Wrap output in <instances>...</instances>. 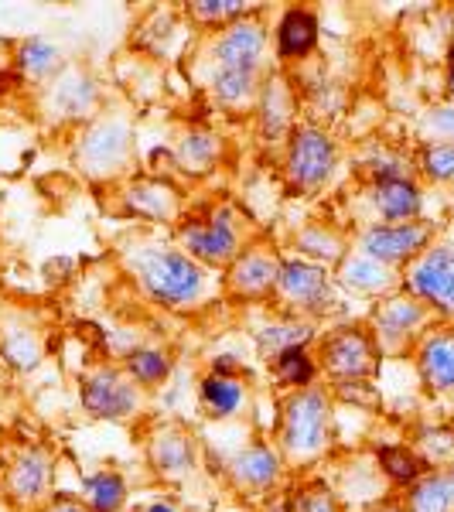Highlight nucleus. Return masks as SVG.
<instances>
[{
  "label": "nucleus",
  "instance_id": "473e14b6",
  "mask_svg": "<svg viewBox=\"0 0 454 512\" xmlns=\"http://www.w3.org/2000/svg\"><path fill=\"white\" fill-rule=\"evenodd\" d=\"M373 461L379 465V472H383L386 482H390L393 489H403V492H407L410 485L427 472L424 458L414 451V444H379V448L373 451Z\"/></svg>",
  "mask_w": 454,
  "mask_h": 512
},
{
  "label": "nucleus",
  "instance_id": "37998d69",
  "mask_svg": "<svg viewBox=\"0 0 454 512\" xmlns=\"http://www.w3.org/2000/svg\"><path fill=\"white\" fill-rule=\"evenodd\" d=\"M41 512H89V509L82 506V502L76 499V495H69V492H59V495H55V499L48 502V506L41 509Z\"/></svg>",
  "mask_w": 454,
  "mask_h": 512
},
{
  "label": "nucleus",
  "instance_id": "f03ea898",
  "mask_svg": "<svg viewBox=\"0 0 454 512\" xmlns=\"http://www.w3.org/2000/svg\"><path fill=\"white\" fill-rule=\"evenodd\" d=\"M335 396L328 386L284 393L274 424V444L287 458L291 472H311L335 454L338 444V414Z\"/></svg>",
  "mask_w": 454,
  "mask_h": 512
},
{
  "label": "nucleus",
  "instance_id": "0eeeda50",
  "mask_svg": "<svg viewBox=\"0 0 454 512\" xmlns=\"http://www.w3.org/2000/svg\"><path fill=\"white\" fill-rule=\"evenodd\" d=\"M270 301H274L277 311H284V315L318 321L338 311V304H342V287H338L332 267L301 260V256H284Z\"/></svg>",
  "mask_w": 454,
  "mask_h": 512
},
{
  "label": "nucleus",
  "instance_id": "72a5a7b5",
  "mask_svg": "<svg viewBox=\"0 0 454 512\" xmlns=\"http://www.w3.org/2000/svg\"><path fill=\"white\" fill-rule=\"evenodd\" d=\"M267 369H270L274 383H277L284 393L308 390V386H318V379H321L318 355L311 352V349H291V352L277 355V359L270 362Z\"/></svg>",
  "mask_w": 454,
  "mask_h": 512
},
{
  "label": "nucleus",
  "instance_id": "9d476101",
  "mask_svg": "<svg viewBox=\"0 0 454 512\" xmlns=\"http://www.w3.org/2000/svg\"><path fill=\"white\" fill-rule=\"evenodd\" d=\"M59 454L48 444H21L0 468V499L14 512H41L55 499Z\"/></svg>",
  "mask_w": 454,
  "mask_h": 512
},
{
  "label": "nucleus",
  "instance_id": "f3484780",
  "mask_svg": "<svg viewBox=\"0 0 454 512\" xmlns=\"http://www.w3.org/2000/svg\"><path fill=\"white\" fill-rule=\"evenodd\" d=\"M431 243H434V226L427 219L366 222V226H359L356 239H352V246H356L359 253L373 256V260L386 263V267H393V270L414 263Z\"/></svg>",
  "mask_w": 454,
  "mask_h": 512
},
{
  "label": "nucleus",
  "instance_id": "e433bc0d",
  "mask_svg": "<svg viewBox=\"0 0 454 512\" xmlns=\"http://www.w3.org/2000/svg\"><path fill=\"white\" fill-rule=\"evenodd\" d=\"M257 7L243 4V0H192V4L185 7V18L195 24V28H226V24H233L239 18H246V14H253Z\"/></svg>",
  "mask_w": 454,
  "mask_h": 512
},
{
  "label": "nucleus",
  "instance_id": "c9c22d12",
  "mask_svg": "<svg viewBox=\"0 0 454 512\" xmlns=\"http://www.w3.org/2000/svg\"><path fill=\"white\" fill-rule=\"evenodd\" d=\"M291 512H349L332 478H301L291 495Z\"/></svg>",
  "mask_w": 454,
  "mask_h": 512
},
{
  "label": "nucleus",
  "instance_id": "6ab92c4d",
  "mask_svg": "<svg viewBox=\"0 0 454 512\" xmlns=\"http://www.w3.org/2000/svg\"><path fill=\"white\" fill-rule=\"evenodd\" d=\"M297 86L284 72H270L267 82L260 89V99H257V130H260V140L263 144H287L291 130L297 127Z\"/></svg>",
  "mask_w": 454,
  "mask_h": 512
},
{
  "label": "nucleus",
  "instance_id": "a18cd8bd",
  "mask_svg": "<svg viewBox=\"0 0 454 512\" xmlns=\"http://www.w3.org/2000/svg\"><path fill=\"white\" fill-rule=\"evenodd\" d=\"M366 512H407V509H403V502H379V506L366 509Z\"/></svg>",
  "mask_w": 454,
  "mask_h": 512
},
{
  "label": "nucleus",
  "instance_id": "f704fd0d",
  "mask_svg": "<svg viewBox=\"0 0 454 512\" xmlns=\"http://www.w3.org/2000/svg\"><path fill=\"white\" fill-rule=\"evenodd\" d=\"M417 161L410 154L396 151L393 144L379 140V144H369L359 158V171L369 181H386V178H414Z\"/></svg>",
  "mask_w": 454,
  "mask_h": 512
},
{
  "label": "nucleus",
  "instance_id": "20e7f679",
  "mask_svg": "<svg viewBox=\"0 0 454 512\" xmlns=\"http://www.w3.org/2000/svg\"><path fill=\"white\" fill-rule=\"evenodd\" d=\"M171 233H175V243L181 250L202 263L205 270H212V274L226 270L246 250V243H250L243 216L229 202L212 205L202 216H185Z\"/></svg>",
  "mask_w": 454,
  "mask_h": 512
},
{
  "label": "nucleus",
  "instance_id": "a878e982",
  "mask_svg": "<svg viewBox=\"0 0 454 512\" xmlns=\"http://www.w3.org/2000/svg\"><path fill=\"white\" fill-rule=\"evenodd\" d=\"M321 41V21L311 7H287L274 24L277 62H304L315 55Z\"/></svg>",
  "mask_w": 454,
  "mask_h": 512
},
{
  "label": "nucleus",
  "instance_id": "ea45409f",
  "mask_svg": "<svg viewBox=\"0 0 454 512\" xmlns=\"http://www.w3.org/2000/svg\"><path fill=\"white\" fill-rule=\"evenodd\" d=\"M424 130L437 144H454V103H434L424 113Z\"/></svg>",
  "mask_w": 454,
  "mask_h": 512
},
{
  "label": "nucleus",
  "instance_id": "4468645a",
  "mask_svg": "<svg viewBox=\"0 0 454 512\" xmlns=\"http://www.w3.org/2000/svg\"><path fill=\"white\" fill-rule=\"evenodd\" d=\"M117 209L120 216L147 222V226L175 229L185 212V195L171 178L164 175H130L117 185Z\"/></svg>",
  "mask_w": 454,
  "mask_h": 512
},
{
  "label": "nucleus",
  "instance_id": "1a4fd4ad",
  "mask_svg": "<svg viewBox=\"0 0 454 512\" xmlns=\"http://www.w3.org/2000/svg\"><path fill=\"white\" fill-rule=\"evenodd\" d=\"M144 461L161 485L181 489V485H192L202 475L205 451L198 434L185 420L164 417V420H151V427L144 431Z\"/></svg>",
  "mask_w": 454,
  "mask_h": 512
},
{
  "label": "nucleus",
  "instance_id": "423d86ee",
  "mask_svg": "<svg viewBox=\"0 0 454 512\" xmlns=\"http://www.w3.org/2000/svg\"><path fill=\"white\" fill-rule=\"evenodd\" d=\"M338 140L325 123L301 120L284 144V181L294 195H321L335 181L338 171Z\"/></svg>",
  "mask_w": 454,
  "mask_h": 512
},
{
  "label": "nucleus",
  "instance_id": "f257e3e1",
  "mask_svg": "<svg viewBox=\"0 0 454 512\" xmlns=\"http://www.w3.org/2000/svg\"><path fill=\"white\" fill-rule=\"evenodd\" d=\"M123 256L140 294L161 311L185 315L205 308L212 294V270L192 260L175 239H137V243L130 239Z\"/></svg>",
  "mask_w": 454,
  "mask_h": 512
},
{
  "label": "nucleus",
  "instance_id": "4c0bfd02",
  "mask_svg": "<svg viewBox=\"0 0 454 512\" xmlns=\"http://www.w3.org/2000/svg\"><path fill=\"white\" fill-rule=\"evenodd\" d=\"M414 451L424 458L427 468H448L454 465V427H424L414 441Z\"/></svg>",
  "mask_w": 454,
  "mask_h": 512
},
{
  "label": "nucleus",
  "instance_id": "39448f33",
  "mask_svg": "<svg viewBox=\"0 0 454 512\" xmlns=\"http://www.w3.org/2000/svg\"><path fill=\"white\" fill-rule=\"evenodd\" d=\"M154 396L140 390L120 362H96L79 376V407L99 424H137L147 417Z\"/></svg>",
  "mask_w": 454,
  "mask_h": 512
},
{
  "label": "nucleus",
  "instance_id": "5701e85b",
  "mask_svg": "<svg viewBox=\"0 0 454 512\" xmlns=\"http://www.w3.org/2000/svg\"><path fill=\"white\" fill-rule=\"evenodd\" d=\"M318 321L297 318V315H284V311H274L263 325H257L250 332L253 349L263 362H274L277 355L291 352V349H311L318 342Z\"/></svg>",
  "mask_w": 454,
  "mask_h": 512
},
{
  "label": "nucleus",
  "instance_id": "c85d7f7f",
  "mask_svg": "<svg viewBox=\"0 0 454 512\" xmlns=\"http://www.w3.org/2000/svg\"><path fill=\"white\" fill-rule=\"evenodd\" d=\"M69 65L62 45L55 38L45 35H24L18 45H14V76L21 82H31V86H45L52 82L59 72Z\"/></svg>",
  "mask_w": 454,
  "mask_h": 512
},
{
  "label": "nucleus",
  "instance_id": "a211bd4d",
  "mask_svg": "<svg viewBox=\"0 0 454 512\" xmlns=\"http://www.w3.org/2000/svg\"><path fill=\"white\" fill-rule=\"evenodd\" d=\"M280 263L284 253L277 250L267 239H250L246 250L222 270V294L233 297V301L246 304H263L270 301L280 277Z\"/></svg>",
  "mask_w": 454,
  "mask_h": 512
},
{
  "label": "nucleus",
  "instance_id": "2f4dec72",
  "mask_svg": "<svg viewBox=\"0 0 454 512\" xmlns=\"http://www.w3.org/2000/svg\"><path fill=\"white\" fill-rule=\"evenodd\" d=\"M400 502L407 512H454V465L427 468Z\"/></svg>",
  "mask_w": 454,
  "mask_h": 512
},
{
  "label": "nucleus",
  "instance_id": "6e6552de",
  "mask_svg": "<svg viewBox=\"0 0 454 512\" xmlns=\"http://www.w3.org/2000/svg\"><path fill=\"white\" fill-rule=\"evenodd\" d=\"M315 355L328 386L373 383L379 376V359H383L369 325H356V321L332 325L328 332H321L315 342Z\"/></svg>",
  "mask_w": 454,
  "mask_h": 512
},
{
  "label": "nucleus",
  "instance_id": "412c9836",
  "mask_svg": "<svg viewBox=\"0 0 454 512\" xmlns=\"http://www.w3.org/2000/svg\"><path fill=\"white\" fill-rule=\"evenodd\" d=\"M362 202L369 209L366 222H414L424 219V188L417 185V178H386V181H369L362 188ZM362 222V226H366Z\"/></svg>",
  "mask_w": 454,
  "mask_h": 512
},
{
  "label": "nucleus",
  "instance_id": "bb28decb",
  "mask_svg": "<svg viewBox=\"0 0 454 512\" xmlns=\"http://www.w3.org/2000/svg\"><path fill=\"white\" fill-rule=\"evenodd\" d=\"M45 362V335L24 318L0 321V366L7 373L31 376Z\"/></svg>",
  "mask_w": 454,
  "mask_h": 512
},
{
  "label": "nucleus",
  "instance_id": "7c9ffc66",
  "mask_svg": "<svg viewBox=\"0 0 454 512\" xmlns=\"http://www.w3.org/2000/svg\"><path fill=\"white\" fill-rule=\"evenodd\" d=\"M120 366L127 369V376L134 379L140 390H147L154 396L171 383V376H175V352L158 342H140L123 355Z\"/></svg>",
  "mask_w": 454,
  "mask_h": 512
},
{
  "label": "nucleus",
  "instance_id": "58836bf2",
  "mask_svg": "<svg viewBox=\"0 0 454 512\" xmlns=\"http://www.w3.org/2000/svg\"><path fill=\"white\" fill-rule=\"evenodd\" d=\"M417 171L434 185H448L454 181V144H437L424 140L417 151Z\"/></svg>",
  "mask_w": 454,
  "mask_h": 512
},
{
  "label": "nucleus",
  "instance_id": "ddd939ff",
  "mask_svg": "<svg viewBox=\"0 0 454 512\" xmlns=\"http://www.w3.org/2000/svg\"><path fill=\"white\" fill-rule=\"evenodd\" d=\"M270 28L260 11L246 14L226 28L212 31L205 41V69H243V72H270L267 65Z\"/></svg>",
  "mask_w": 454,
  "mask_h": 512
},
{
  "label": "nucleus",
  "instance_id": "4be33fe9",
  "mask_svg": "<svg viewBox=\"0 0 454 512\" xmlns=\"http://www.w3.org/2000/svg\"><path fill=\"white\" fill-rule=\"evenodd\" d=\"M414 366L420 383L431 393L454 390V325H431L414 345Z\"/></svg>",
  "mask_w": 454,
  "mask_h": 512
},
{
  "label": "nucleus",
  "instance_id": "b1692460",
  "mask_svg": "<svg viewBox=\"0 0 454 512\" xmlns=\"http://www.w3.org/2000/svg\"><path fill=\"white\" fill-rule=\"evenodd\" d=\"M226 137L219 134L216 127H202V123H192L185 127L171 147V158H175V168L188 178H205L226 161Z\"/></svg>",
  "mask_w": 454,
  "mask_h": 512
},
{
  "label": "nucleus",
  "instance_id": "393cba45",
  "mask_svg": "<svg viewBox=\"0 0 454 512\" xmlns=\"http://www.w3.org/2000/svg\"><path fill=\"white\" fill-rule=\"evenodd\" d=\"M335 280L342 291L359 294V297H376V301L400 291V270L359 253L356 246H352V250L342 256V263L335 267Z\"/></svg>",
  "mask_w": 454,
  "mask_h": 512
},
{
  "label": "nucleus",
  "instance_id": "a19ab883",
  "mask_svg": "<svg viewBox=\"0 0 454 512\" xmlns=\"http://www.w3.org/2000/svg\"><path fill=\"white\" fill-rule=\"evenodd\" d=\"M130 512H188V506L178 499V495L158 492V495H147V499L134 502V506H130Z\"/></svg>",
  "mask_w": 454,
  "mask_h": 512
},
{
  "label": "nucleus",
  "instance_id": "cd10ccee",
  "mask_svg": "<svg viewBox=\"0 0 454 512\" xmlns=\"http://www.w3.org/2000/svg\"><path fill=\"white\" fill-rule=\"evenodd\" d=\"M89 512H130L134 506V485L120 468H93L79 475V489L69 492Z\"/></svg>",
  "mask_w": 454,
  "mask_h": 512
},
{
  "label": "nucleus",
  "instance_id": "dca6fc26",
  "mask_svg": "<svg viewBox=\"0 0 454 512\" xmlns=\"http://www.w3.org/2000/svg\"><path fill=\"white\" fill-rule=\"evenodd\" d=\"M400 291L417 297L434 315L454 318V243H431L400 274Z\"/></svg>",
  "mask_w": 454,
  "mask_h": 512
},
{
  "label": "nucleus",
  "instance_id": "c756f323",
  "mask_svg": "<svg viewBox=\"0 0 454 512\" xmlns=\"http://www.w3.org/2000/svg\"><path fill=\"white\" fill-rule=\"evenodd\" d=\"M291 250L294 256H301V260H311V263H321V267L335 270L338 263H342V256L352 250V243L335 222L311 219L291 236Z\"/></svg>",
  "mask_w": 454,
  "mask_h": 512
},
{
  "label": "nucleus",
  "instance_id": "7ed1b4c3",
  "mask_svg": "<svg viewBox=\"0 0 454 512\" xmlns=\"http://www.w3.org/2000/svg\"><path fill=\"white\" fill-rule=\"evenodd\" d=\"M137 161V130L120 113H99L93 123L76 130L72 164L82 178L99 185H120L134 175Z\"/></svg>",
  "mask_w": 454,
  "mask_h": 512
},
{
  "label": "nucleus",
  "instance_id": "2eb2a0df",
  "mask_svg": "<svg viewBox=\"0 0 454 512\" xmlns=\"http://www.w3.org/2000/svg\"><path fill=\"white\" fill-rule=\"evenodd\" d=\"M434 311L427 304H420L417 297L407 291H396L383 301H376V308L369 311V332H373L379 352L396 355L403 349H414L431 328Z\"/></svg>",
  "mask_w": 454,
  "mask_h": 512
},
{
  "label": "nucleus",
  "instance_id": "f8f14e48",
  "mask_svg": "<svg viewBox=\"0 0 454 512\" xmlns=\"http://www.w3.org/2000/svg\"><path fill=\"white\" fill-rule=\"evenodd\" d=\"M41 113L55 127H86L103 113V86L86 65L69 62L52 82L38 89Z\"/></svg>",
  "mask_w": 454,
  "mask_h": 512
},
{
  "label": "nucleus",
  "instance_id": "aec40b11",
  "mask_svg": "<svg viewBox=\"0 0 454 512\" xmlns=\"http://www.w3.org/2000/svg\"><path fill=\"white\" fill-rule=\"evenodd\" d=\"M195 407L212 424L243 420L253 407V386L246 376H216L202 373L195 383Z\"/></svg>",
  "mask_w": 454,
  "mask_h": 512
},
{
  "label": "nucleus",
  "instance_id": "9b49d317",
  "mask_svg": "<svg viewBox=\"0 0 454 512\" xmlns=\"http://www.w3.org/2000/svg\"><path fill=\"white\" fill-rule=\"evenodd\" d=\"M222 478L246 499H274L291 478V465L270 434H257L222 461Z\"/></svg>",
  "mask_w": 454,
  "mask_h": 512
},
{
  "label": "nucleus",
  "instance_id": "c03bdc74",
  "mask_svg": "<svg viewBox=\"0 0 454 512\" xmlns=\"http://www.w3.org/2000/svg\"><path fill=\"white\" fill-rule=\"evenodd\" d=\"M444 89H448V103H454V45L448 48V59H444Z\"/></svg>",
  "mask_w": 454,
  "mask_h": 512
},
{
  "label": "nucleus",
  "instance_id": "79ce46f5",
  "mask_svg": "<svg viewBox=\"0 0 454 512\" xmlns=\"http://www.w3.org/2000/svg\"><path fill=\"white\" fill-rule=\"evenodd\" d=\"M205 373H216V376H246V366L239 355H229V352H219L209 359V369Z\"/></svg>",
  "mask_w": 454,
  "mask_h": 512
}]
</instances>
